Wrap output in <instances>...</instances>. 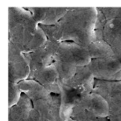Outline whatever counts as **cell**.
<instances>
[{
	"label": "cell",
	"mask_w": 121,
	"mask_h": 121,
	"mask_svg": "<svg viewBox=\"0 0 121 121\" xmlns=\"http://www.w3.org/2000/svg\"><path fill=\"white\" fill-rule=\"evenodd\" d=\"M89 64L90 70L97 79L121 80V62L115 56L93 59Z\"/></svg>",
	"instance_id": "obj_1"
},
{
	"label": "cell",
	"mask_w": 121,
	"mask_h": 121,
	"mask_svg": "<svg viewBox=\"0 0 121 121\" xmlns=\"http://www.w3.org/2000/svg\"><path fill=\"white\" fill-rule=\"evenodd\" d=\"M33 108L50 121H60V94H51L48 96L32 102Z\"/></svg>",
	"instance_id": "obj_2"
},
{
	"label": "cell",
	"mask_w": 121,
	"mask_h": 121,
	"mask_svg": "<svg viewBox=\"0 0 121 121\" xmlns=\"http://www.w3.org/2000/svg\"><path fill=\"white\" fill-rule=\"evenodd\" d=\"M76 105L82 107L97 117L108 118L109 116V107L106 101L93 92L83 96Z\"/></svg>",
	"instance_id": "obj_3"
},
{
	"label": "cell",
	"mask_w": 121,
	"mask_h": 121,
	"mask_svg": "<svg viewBox=\"0 0 121 121\" xmlns=\"http://www.w3.org/2000/svg\"><path fill=\"white\" fill-rule=\"evenodd\" d=\"M30 99L22 94L18 102L9 107V121H25L33 108Z\"/></svg>",
	"instance_id": "obj_4"
},
{
	"label": "cell",
	"mask_w": 121,
	"mask_h": 121,
	"mask_svg": "<svg viewBox=\"0 0 121 121\" xmlns=\"http://www.w3.org/2000/svg\"><path fill=\"white\" fill-rule=\"evenodd\" d=\"M18 85L21 92L32 102L46 97L51 94L41 84L32 80L22 81Z\"/></svg>",
	"instance_id": "obj_5"
},
{
	"label": "cell",
	"mask_w": 121,
	"mask_h": 121,
	"mask_svg": "<svg viewBox=\"0 0 121 121\" xmlns=\"http://www.w3.org/2000/svg\"><path fill=\"white\" fill-rule=\"evenodd\" d=\"M96 80L94 82L92 92L100 95L105 100L116 92L121 90V80Z\"/></svg>",
	"instance_id": "obj_6"
},
{
	"label": "cell",
	"mask_w": 121,
	"mask_h": 121,
	"mask_svg": "<svg viewBox=\"0 0 121 121\" xmlns=\"http://www.w3.org/2000/svg\"><path fill=\"white\" fill-rule=\"evenodd\" d=\"M89 53L91 58H102L114 56L111 46L103 40H95L89 46Z\"/></svg>",
	"instance_id": "obj_7"
},
{
	"label": "cell",
	"mask_w": 121,
	"mask_h": 121,
	"mask_svg": "<svg viewBox=\"0 0 121 121\" xmlns=\"http://www.w3.org/2000/svg\"><path fill=\"white\" fill-rule=\"evenodd\" d=\"M106 101L109 107L108 117L121 113V90L112 95Z\"/></svg>",
	"instance_id": "obj_8"
},
{
	"label": "cell",
	"mask_w": 121,
	"mask_h": 121,
	"mask_svg": "<svg viewBox=\"0 0 121 121\" xmlns=\"http://www.w3.org/2000/svg\"><path fill=\"white\" fill-rule=\"evenodd\" d=\"M21 91L18 85L11 82L9 86V107L16 104L21 96Z\"/></svg>",
	"instance_id": "obj_9"
},
{
	"label": "cell",
	"mask_w": 121,
	"mask_h": 121,
	"mask_svg": "<svg viewBox=\"0 0 121 121\" xmlns=\"http://www.w3.org/2000/svg\"><path fill=\"white\" fill-rule=\"evenodd\" d=\"M69 121H109L108 118H98V117H95L92 118V119H85V120H74L72 119H70Z\"/></svg>",
	"instance_id": "obj_10"
},
{
	"label": "cell",
	"mask_w": 121,
	"mask_h": 121,
	"mask_svg": "<svg viewBox=\"0 0 121 121\" xmlns=\"http://www.w3.org/2000/svg\"><path fill=\"white\" fill-rule=\"evenodd\" d=\"M109 121H121V113L112 117H108Z\"/></svg>",
	"instance_id": "obj_11"
}]
</instances>
